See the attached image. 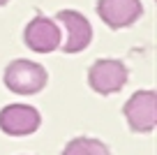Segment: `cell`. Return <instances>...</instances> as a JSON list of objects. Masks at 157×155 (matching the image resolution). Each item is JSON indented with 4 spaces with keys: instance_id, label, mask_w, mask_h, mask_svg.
<instances>
[{
    "instance_id": "6da1fadb",
    "label": "cell",
    "mask_w": 157,
    "mask_h": 155,
    "mask_svg": "<svg viewBox=\"0 0 157 155\" xmlns=\"http://www.w3.org/2000/svg\"><path fill=\"white\" fill-rule=\"evenodd\" d=\"M46 70L33 60H14L5 70V86L19 95H35L46 86Z\"/></svg>"
},
{
    "instance_id": "7a4b0ae2",
    "label": "cell",
    "mask_w": 157,
    "mask_h": 155,
    "mask_svg": "<svg viewBox=\"0 0 157 155\" xmlns=\"http://www.w3.org/2000/svg\"><path fill=\"white\" fill-rule=\"evenodd\" d=\"M125 118L134 132H152L157 125V93L139 90L125 104Z\"/></svg>"
},
{
    "instance_id": "3957f363",
    "label": "cell",
    "mask_w": 157,
    "mask_h": 155,
    "mask_svg": "<svg viewBox=\"0 0 157 155\" xmlns=\"http://www.w3.org/2000/svg\"><path fill=\"white\" fill-rule=\"evenodd\" d=\"M88 83L99 95L118 93L127 83V67H125L120 60H113V58L97 60L88 72Z\"/></svg>"
},
{
    "instance_id": "277c9868",
    "label": "cell",
    "mask_w": 157,
    "mask_h": 155,
    "mask_svg": "<svg viewBox=\"0 0 157 155\" xmlns=\"http://www.w3.org/2000/svg\"><path fill=\"white\" fill-rule=\"evenodd\" d=\"M23 39L33 51L37 54H51L60 46L63 42V33H60L58 23L53 19H46V16H35L28 26H25Z\"/></svg>"
},
{
    "instance_id": "5b68a950",
    "label": "cell",
    "mask_w": 157,
    "mask_h": 155,
    "mask_svg": "<svg viewBox=\"0 0 157 155\" xmlns=\"http://www.w3.org/2000/svg\"><path fill=\"white\" fill-rule=\"evenodd\" d=\"M42 123V116L35 107L28 104H10L0 111V127L2 132L12 137H25L33 134Z\"/></svg>"
},
{
    "instance_id": "8992f818",
    "label": "cell",
    "mask_w": 157,
    "mask_h": 155,
    "mask_svg": "<svg viewBox=\"0 0 157 155\" xmlns=\"http://www.w3.org/2000/svg\"><path fill=\"white\" fill-rule=\"evenodd\" d=\"M97 14L109 28H127L143 14L141 0H97Z\"/></svg>"
},
{
    "instance_id": "52a82bcc",
    "label": "cell",
    "mask_w": 157,
    "mask_h": 155,
    "mask_svg": "<svg viewBox=\"0 0 157 155\" xmlns=\"http://www.w3.org/2000/svg\"><path fill=\"white\" fill-rule=\"evenodd\" d=\"M56 16H58V21L65 26V30H67V37H65L63 51H65V54H76V51H83V49L90 44V39H93V28H90V21L86 19L83 14L74 12V10H60Z\"/></svg>"
},
{
    "instance_id": "ba28073f",
    "label": "cell",
    "mask_w": 157,
    "mask_h": 155,
    "mask_svg": "<svg viewBox=\"0 0 157 155\" xmlns=\"http://www.w3.org/2000/svg\"><path fill=\"white\" fill-rule=\"evenodd\" d=\"M63 155H111L109 148L99 139H90V137H76L65 146Z\"/></svg>"
},
{
    "instance_id": "9c48e42d",
    "label": "cell",
    "mask_w": 157,
    "mask_h": 155,
    "mask_svg": "<svg viewBox=\"0 0 157 155\" xmlns=\"http://www.w3.org/2000/svg\"><path fill=\"white\" fill-rule=\"evenodd\" d=\"M7 2H10V0H0V7H2V5H7Z\"/></svg>"
}]
</instances>
